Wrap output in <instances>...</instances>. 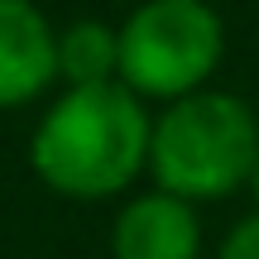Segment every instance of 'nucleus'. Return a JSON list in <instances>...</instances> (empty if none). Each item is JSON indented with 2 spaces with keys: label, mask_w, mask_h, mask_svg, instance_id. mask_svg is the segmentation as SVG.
<instances>
[{
  "label": "nucleus",
  "mask_w": 259,
  "mask_h": 259,
  "mask_svg": "<svg viewBox=\"0 0 259 259\" xmlns=\"http://www.w3.org/2000/svg\"><path fill=\"white\" fill-rule=\"evenodd\" d=\"M259 163V120L231 92H192L163 111L149 135V168L158 192L206 202L226 197L254 178Z\"/></svg>",
  "instance_id": "nucleus-2"
},
{
  "label": "nucleus",
  "mask_w": 259,
  "mask_h": 259,
  "mask_svg": "<svg viewBox=\"0 0 259 259\" xmlns=\"http://www.w3.org/2000/svg\"><path fill=\"white\" fill-rule=\"evenodd\" d=\"M111 250L115 259H197L202 226H197L192 202L168 192H149L139 202H130L115 216Z\"/></svg>",
  "instance_id": "nucleus-5"
},
{
  "label": "nucleus",
  "mask_w": 259,
  "mask_h": 259,
  "mask_svg": "<svg viewBox=\"0 0 259 259\" xmlns=\"http://www.w3.org/2000/svg\"><path fill=\"white\" fill-rule=\"evenodd\" d=\"M58 72L72 87H106L111 72H120V34H111L96 19L72 24L58 38Z\"/></svg>",
  "instance_id": "nucleus-6"
},
{
  "label": "nucleus",
  "mask_w": 259,
  "mask_h": 259,
  "mask_svg": "<svg viewBox=\"0 0 259 259\" xmlns=\"http://www.w3.org/2000/svg\"><path fill=\"white\" fill-rule=\"evenodd\" d=\"M216 259H259V211L231 226V235L221 240Z\"/></svg>",
  "instance_id": "nucleus-7"
},
{
  "label": "nucleus",
  "mask_w": 259,
  "mask_h": 259,
  "mask_svg": "<svg viewBox=\"0 0 259 259\" xmlns=\"http://www.w3.org/2000/svg\"><path fill=\"white\" fill-rule=\"evenodd\" d=\"M250 183H254V197H259V163H254V178H250Z\"/></svg>",
  "instance_id": "nucleus-8"
},
{
  "label": "nucleus",
  "mask_w": 259,
  "mask_h": 259,
  "mask_svg": "<svg viewBox=\"0 0 259 259\" xmlns=\"http://www.w3.org/2000/svg\"><path fill=\"white\" fill-rule=\"evenodd\" d=\"M58 38L29 0H0V106H24L53 82Z\"/></svg>",
  "instance_id": "nucleus-4"
},
{
  "label": "nucleus",
  "mask_w": 259,
  "mask_h": 259,
  "mask_svg": "<svg viewBox=\"0 0 259 259\" xmlns=\"http://www.w3.org/2000/svg\"><path fill=\"white\" fill-rule=\"evenodd\" d=\"M226 53V29L206 0H149L120 29V77L139 96L202 92Z\"/></svg>",
  "instance_id": "nucleus-3"
},
{
  "label": "nucleus",
  "mask_w": 259,
  "mask_h": 259,
  "mask_svg": "<svg viewBox=\"0 0 259 259\" xmlns=\"http://www.w3.org/2000/svg\"><path fill=\"white\" fill-rule=\"evenodd\" d=\"M149 135L154 125L130 87H72L34 135V168L67 197H111L149 158Z\"/></svg>",
  "instance_id": "nucleus-1"
}]
</instances>
